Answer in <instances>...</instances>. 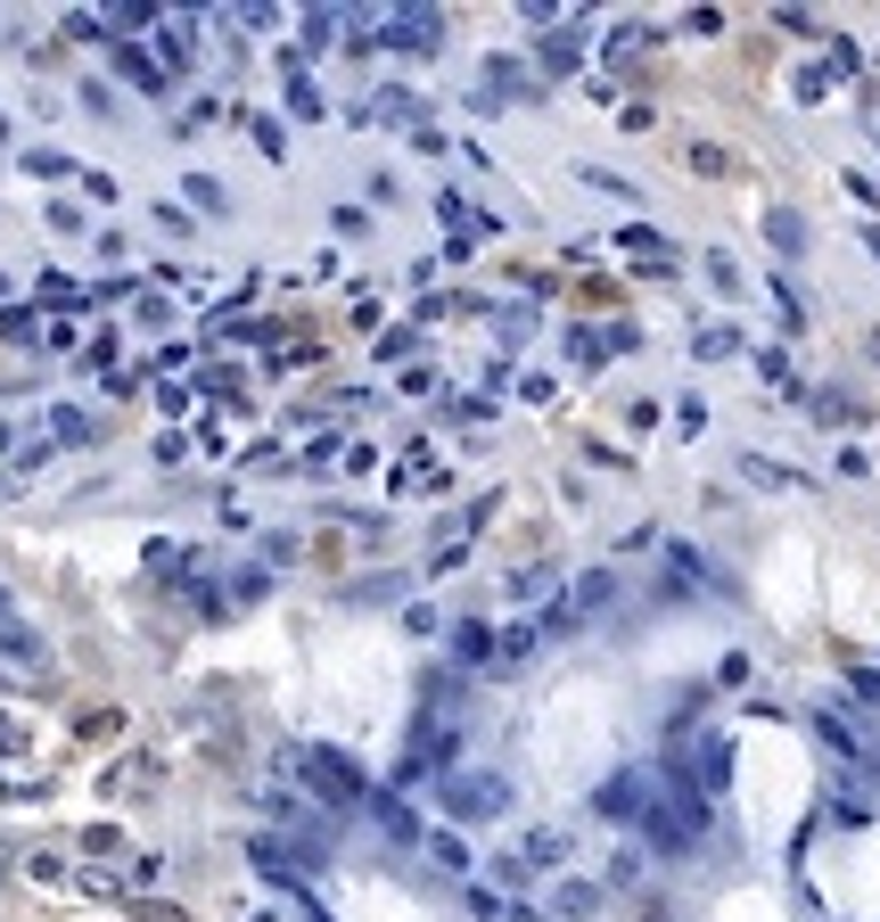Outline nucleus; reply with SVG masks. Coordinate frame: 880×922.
I'll use <instances>...</instances> for the list:
<instances>
[{
  "instance_id": "20e7f679",
  "label": "nucleus",
  "mask_w": 880,
  "mask_h": 922,
  "mask_svg": "<svg viewBox=\"0 0 880 922\" xmlns=\"http://www.w3.org/2000/svg\"><path fill=\"white\" fill-rule=\"evenodd\" d=\"M436 800H445L453 824H494V815L511 807V783L477 766V774H445V783H436Z\"/></svg>"
},
{
  "instance_id": "4468645a",
  "label": "nucleus",
  "mask_w": 880,
  "mask_h": 922,
  "mask_svg": "<svg viewBox=\"0 0 880 922\" xmlns=\"http://www.w3.org/2000/svg\"><path fill=\"white\" fill-rule=\"evenodd\" d=\"M543 58H552V67H576V58H584V17H576V26H552V33H543Z\"/></svg>"
},
{
  "instance_id": "c85d7f7f",
  "label": "nucleus",
  "mask_w": 880,
  "mask_h": 922,
  "mask_svg": "<svg viewBox=\"0 0 880 922\" xmlns=\"http://www.w3.org/2000/svg\"><path fill=\"white\" fill-rule=\"evenodd\" d=\"M288 108H297V116H322V91H313V82L297 75V82H288Z\"/></svg>"
},
{
  "instance_id": "9d476101",
  "label": "nucleus",
  "mask_w": 880,
  "mask_h": 922,
  "mask_svg": "<svg viewBox=\"0 0 880 922\" xmlns=\"http://www.w3.org/2000/svg\"><path fill=\"white\" fill-rule=\"evenodd\" d=\"M0 651H9V659H26V667H41V659H50V643H41V635H26V626H17L9 610H0Z\"/></svg>"
},
{
  "instance_id": "aec40b11",
  "label": "nucleus",
  "mask_w": 880,
  "mask_h": 922,
  "mask_svg": "<svg viewBox=\"0 0 880 922\" xmlns=\"http://www.w3.org/2000/svg\"><path fill=\"white\" fill-rule=\"evenodd\" d=\"M741 478H749V487H790V470L765 461V453H741Z\"/></svg>"
},
{
  "instance_id": "a211bd4d",
  "label": "nucleus",
  "mask_w": 880,
  "mask_h": 922,
  "mask_svg": "<svg viewBox=\"0 0 880 922\" xmlns=\"http://www.w3.org/2000/svg\"><path fill=\"white\" fill-rule=\"evenodd\" d=\"M453 651L469 667H494V635H486V626H453Z\"/></svg>"
},
{
  "instance_id": "c756f323",
  "label": "nucleus",
  "mask_w": 880,
  "mask_h": 922,
  "mask_svg": "<svg viewBox=\"0 0 880 922\" xmlns=\"http://www.w3.org/2000/svg\"><path fill=\"white\" fill-rule=\"evenodd\" d=\"M856 692H864V700H880V676H872V667H856Z\"/></svg>"
},
{
  "instance_id": "412c9836",
  "label": "nucleus",
  "mask_w": 880,
  "mask_h": 922,
  "mask_svg": "<svg viewBox=\"0 0 880 922\" xmlns=\"http://www.w3.org/2000/svg\"><path fill=\"white\" fill-rule=\"evenodd\" d=\"M370 116H395V124H412V116H421V99H412V91H379V99H370Z\"/></svg>"
},
{
  "instance_id": "bb28decb",
  "label": "nucleus",
  "mask_w": 880,
  "mask_h": 922,
  "mask_svg": "<svg viewBox=\"0 0 880 922\" xmlns=\"http://www.w3.org/2000/svg\"><path fill=\"white\" fill-rule=\"evenodd\" d=\"M469 906H477V914H486V922H518V914H527V906H502V898H494V890H477V898H469Z\"/></svg>"
},
{
  "instance_id": "ddd939ff",
  "label": "nucleus",
  "mask_w": 880,
  "mask_h": 922,
  "mask_svg": "<svg viewBox=\"0 0 880 922\" xmlns=\"http://www.w3.org/2000/svg\"><path fill=\"white\" fill-rule=\"evenodd\" d=\"M691 354H700V363H724V354H741V330H732V322H708L700 339H691Z\"/></svg>"
},
{
  "instance_id": "6e6552de",
  "label": "nucleus",
  "mask_w": 880,
  "mask_h": 922,
  "mask_svg": "<svg viewBox=\"0 0 880 922\" xmlns=\"http://www.w3.org/2000/svg\"><path fill=\"white\" fill-rule=\"evenodd\" d=\"M814 733H823V742L840 749V758H864V725L840 717V708H814Z\"/></svg>"
},
{
  "instance_id": "423d86ee",
  "label": "nucleus",
  "mask_w": 880,
  "mask_h": 922,
  "mask_svg": "<svg viewBox=\"0 0 880 922\" xmlns=\"http://www.w3.org/2000/svg\"><path fill=\"white\" fill-rule=\"evenodd\" d=\"M651 791H659V774H610V783H601V815H617V824H634Z\"/></svg>"
},
{
  "instance_id": "f3484780",
  "label": "nucleus",
  "mask_w": 880,
  "mask_h": 922,
  "mask_svg": "<svg viewBox=\"0 0 880 922\" xmlns=\"http://www.w3.org/2000/svg\"><path fill=\"white\" fill-rule=\"evenodd\" d=\"M149 26H157L149 0H116V9H108V33H149Z\"/></svg>"
},
{
  "instance_id": "393cba45",
  "label": "nucleus",
  "mask_w": 880,
  "mask_h": 922,
  "mask_svg": "<svg viewBox=\"0 0 880 922\" xmlns=\"http://www.w3.org/2000/svg\"><path fill=\"white\" fill-rule=\"evenodd\" d=\"M157 41H165V58H174V67H181V58H190V41H198V33H190V17H181V26H165Z\"/></svg>"
},
{
  "instance_id": "a878e982",
  "label": "nucleus",
  "mask_w": 880,
  "mask_h": 922,
  "mask_svg": "<svg viewBox=\"0 0 880 922\" xmlns=\"http://www.w3.org/2000/svg\"><path fill=\"white\" fill-rule=\"evenodd\" d=\"M190 206H206V215H223V182H206V174H190Z\"/></svg>"
},
{
  "instance_id": "f8f14e48",
  "label": "nucleus",
  "mask_w": 880,
  "mask_h": 922,
  "mask_svg": "<svg viewBox=\"0 0 880 922\" xmlns=\"http://www.w3.org/2000/svg\"><path fill=\"white\" fill-rule=\"evenodd\" d=\"M116 75H123V82H132V91H165V75H157V58H140V50H132V41H123V50H116Z\"/></svg>"
},
{
  "instance_id": "1a4fd4ad",
  "label": "nucleus",
  "mask_w": 880,
  "mask_h": 922,
  "mask_svg": "<svg viewBox=\"0 0 880 922\" xmlns=\"http://www.w3.org/2000/svg\"><path fill=\"white\" fill-rule=\"evenodd\" d=\"M363 807H370V815H379V832H387V841H404V849H412V841H421V824H412V807H404V800H395V791H379V800H363Z\"/></svg>"
},
{
  "instance_id": "6ab92c4d",
  "label": "nucleus",
  "mask_w": 880,
  "mask_h": 922,
  "mask_svg": "<svg viewBox=\"0 0 880 922\" xmlns=\"http://www.w3.org/2000/svg\"><path fill=\"white\" fill-rule=\"evenodd\" d=\"M518 856H527V873H543V865H560V856H568V832H535V841L518 849Z\"/></svg>"
},
{
  "instance_id": "0eeeda50",
  "label": "nucleus",
  "mask_w": 880,
  "mask_h": 922,
  "mask_svg": "<svg viewBox=\"0 0 880 922\" xmlns=\"http://www.w3.org/2000/svg\"><path fill=\"white\" fill-rule=\"evenodd\" d=\"M610 601H617V569H584V577L568 585V610H576V618H601Z\"/></svg>"
},
{
  "instance_id": "5701e85b",
  "label": "nucleus",
  "mask_w": 880,
  "mask_h": 922,
  "mask_svg": "<svg viewBox=\"0 0 880 922\" xmlns=\"http://www.w3.org/2000/svg\"><path fill=\"white\" fill-rule=\"evenodd\" d=\"M247 133H256L264 157H288V140H280V124H271V116H247Z\"/></svg>"
},
{
  "instance_id": "b1692460",
  "label": "nucleus",
  "mask_w": 880,
  "mask_h": 922,
  "mask_svg": "<svg viewBox=\"0 0 880 922\" xmlns=\"http://www.w3.org/2000/svg\"><path fill=\"white\" fill-rule=\"evenodd\" d=\"M230 594H239V601H264V594H271V569H239V577H230Z\"/></svg>"
},
{
  "instance_id": "39448f33",
  "label": "nucleus",
  "mask_w": 880,
  "mask_h": 922,
  "mask_svg": "<svg viewBox=\"0 0 880 922\" xmlns=\"http://www.w3.org/2000/svg\"><path fill=\"white\" fill-rule=\"evenodd\" d=\"M436 41H445V17L436 9H404V17L379 26V50H436Z\"/></svg>"
},
{
  "instance_id": "dca6fc26",
  "label": "nucleus",
  "mask_w": 880,
  "mask_h": 922,
  "mask_svg": "<svg viewBox=\"0 0 880 922\" xmlns=\"http://www.w3.org/2000/svg\"><path fill=\"white\" fill-rule=\"evenodd\" d=\"M593 906H601V890H593V882H560V890H552V914H568V922H576V914H593Z\"/></svg>"
},
{
  "instance_id": "9b49d317",
  "label": "nucleus",
  "mask_w": 880,
  "mask_h": 922,
  "mask_svg": "<svg viewBox=\"0 0 880 922\" xmlns=\"http://www.w3.org/2000/svg\"><path fill=\"white\" fill-rule=\"evenodd\" d=\"M765 239L782 247V256H799V247H807V223L790 215V206H765Z\"/></svg>"
},
{
  "instance_id": "f257e3e1",
  "label": "nucleus",
  "mask_w": 880,
  "mask_h": 922,
  "mask_svg": "<svg viewBox=\"0 0 880 922\" xmlns=\"http://www.w3.org/2000/svg\"><path fill=\"white\" fill-rule=\"evenodd\" d=\"M666 783L716 807L724 783H732V742H724L716 725H675V742H666Z\"/></svg>"
},
{
  "instance_id": "f03ea898",
  "label": "nucleus",
  "mask_w": 880,
  "mask_h": 922,
  "mask_svg": "<svg viewBox=\"0 0 880 922\" xmlns=\"http://www.w3.org/2000/svg\"><path fill=\"white\" fill-rule=\"evenodd\" d=\"M634 824H642V841H651L659 856H683V849H700V832H708V800H691V791H675L659 774V791L642 800Z\"/></svg>"
},
{
  "instance_id": "cd10ccee",
  "label": "nucleus",
  "mask_w": 880,
  "mask_h": 922,
  "mask_svg": "<svg viewBox=\"0 0 880 922\" xmlns=\"http://www.w3.org/2000/svg\"><path fill=\"white\" fill-rule=\"evenodd\" d=\"M494 873H502L511 890H527V882H535V873H527V856H518V849H511V856H494Z\"/></svg>"
},
{
  "instance_id": "7ed1b4c3",
  "label": "nucleus",
  "mask_w": 880,
  "mask_h": 922,
  "mask_svg": "<svg viewBox=\"0 0 880 922\" xmlns=\"http://www.w3.org/2000/svg\"><path fill=\"white\" fill-rule=\"evenodd\" d=\"M280 766H288V774H305V783L322 791V807H354V800H370V791H363V774H354V766L338 758V749H322V742H297Z\"/></svg>"
},
{
  "instance_id": "2eb2a0df",
  "label": "nucleus",
  "mask_w": 880,
  "mask_h": 922,
  "mask_svg": "<svg viewBox=\"0 0 880 922\" xmlns=\"http://www.w3.org/2000/svg\"><path fill=\"white\" fill-rule=\"evenodd\" d=\"M535 651V626H511V635H494V676H511L518 659Z\"/></svg>"
},
{
  "instance_id": "4be33fe9",
  "label": "nucleus",
  "mask_w": 880,
  "mask_h": 922,
  "mask_svg": "<svg viewBox=\"0 0 880 922\" xmlns=\"http://www.w3.org/2000/svg\"><path fill=\"white\" fill-rule=\"evenodd\" d=\"M428 856H436V865H445V873H469V849H461L453 832H436V841H428Z\"/></svg>"
}]
</instances>
